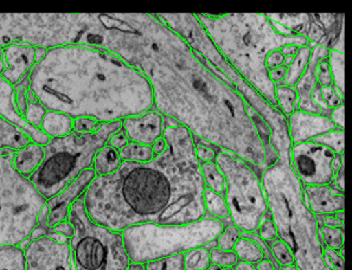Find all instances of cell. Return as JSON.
I'll return each instance as SVG.
<instances>
[{
    "instance_id": "1",
    "label": "cell",
    "mask_w": 352,
    "mask_h": 270,
    "mask_svg": "<svg viewBox=\"0 0 352 270\" xmlns=\"http://www.w3.org/2000/svg\"><path fill=\"white\" fill-rule=\"evenodd\" d=\"M78 45L112 52L144 74L155 111L193 137L255 170L266 168V145L253 111L157 13H86Z\"/></svg>"
},
{
    "instance_id": "2",
    "label": "cell",
    "mask_w": 352,
    "mask_h": 270,
    "mask_svg": "<svg viewBox=\"0 0 352 270\" xmlns=\"http://www.w3.org/2000/svg\"><path fill=\"white\" fill-rule=\"evenodd\" d=\"M168 147L152 161H122L109 176H96L81 201L88 217L122 232L138 224L183 225L206 217L204 181L193 135L165 117Z\"/></svg>"
},
{
    "instance_id": "3",
    "label": "cell",
    "mask_w": 352,
    "mask_h": 270,
    "mask_svg": "<svg viewBox=\"0 0 352 270\" xmlns=\"http://www.w3.org/2000/svg\"><path fill=\"white\" fill-rule=\"evenodd\" d=\"M29 89L47 111L100 124L122 122L155 108L146 76L96 47L49 49L29 74Z\"/></svg>"
},
{
    "instance_id": "4",
    "label": "cell",
    "mask_w": 352,
    "mask_h": 270,
    "mask_svg": "<svg viewBox=\"0 0 352 270\" xmlns=\"http://www.w3.org/2000/svg\"><path fill=\"white\" fill-rule=\"evenodd\" d=\"M198 22L228 63L275 109L276 86L270 80L267 58L287 45H311L304 36L275 30L263 13H195ZM314 47V45H311Z\"/></svg>"
},
{
    "instance_id": "5",
    "label": "cell",
    "mask_w": 352,
    "mask_h": 270,
    "mask_svg": "<svg viewBox=\"0 0 352 270\" xmlns=\"http://www.w3.org/2000/svg\"><path fill=\"white\" fill-rule=\"evenodd\" d=\"M260 178L279 240L291 250L294 266L299 270H333L325 260L318 218L307 206L291 155L263 168Z\"/></svg>"
},
{
    "instance_id": "6",
    "label": "cell",
    "mask_w": 352,
    "mask_h": 270,
    "mask_svg": "<svg viewBox=\"0 0 352 270\" xmlns=\"http://www.w3.org/2000/svg\"><path fill=\"white\" fill-rule=\"evenodd\" d=\"M160 21L188 42L193 52L206 62L215 65L221 73L226 75L234 89L242 96L248 107L266 124L271 137L270 146L274 150L278 158L291 155L292 142L288 133L287 117L279 109L272 107L266 100L250 86L245 78L228 63L221 52L216 49L208 37L195 13H157Z\"/></svg>"
},
{
    "instance_id": "7",
    "label": "cell",
    "mask_w": 352,
    "mask_h": 270,
    "mask_svg": "<svg viewBox=\"0 0 352 270\" xmlns=\"http://www.w3.org/2000/svg\"><path fill=\"white\" fill-rule=\"evenodd\" d=\"M122 122L103 124L96 133L72 132L68 135L52 137L44 147L43 161L29 177L36 191L49 201L63 192L83 172L93 168L95 155Z\"/></svg>"
},
{
    "instance_id": "8",
    "label": "cell",
    "mask_w": 352,
    "mask_h": 270,
    "mask_svg": "<svg viewBox=\"0 0 352 270\" xmlns=\"http://www.w3.org/2000/svg\"><path fill=\"white\" fill-rule=\"evenodd\" d=\"M224 229L219 219L204 218L183 225L138 224L121 232L129 261L139 265L188 253L216 240Z\"/></svg>"
},
{
    "instance_id": "9",
    "label": "cell",
    "mask_w": 352,
    "mask_h": 270,
    "mask_svg": "<svg viewBox=\"0 0 352 270\" xmlns=\"http://www.w3.org/2000/svg\"><path fill=\"white\" fill-rule=\"evenodd\" d=\"M12 157V152L0 153V247L30 240L47 202L14 168Z\"/></svg>"
},
{
    "instance_id": "10",
    "label": "cell",
    "mask_w": 352,
    "mask_h": 270,
    "mask_svg": "<svg viewBox=\"0 0 352 270\" xmlns=\"http://www.w3.org/2000/svg\"><path fill=\"white\" fill-rule=\"evenodd\" d=\"M68 222L73 227L69 240L74 270H127L131 261L121 232L94 223L81 198L74 203Z\"/></svg>"
},
{
    "instance_id": "11",
    "label": "cell",
    "mask_w": 352,
    "mask_h": 270,
    "mask_svg": "<svg viewBox=\"0 0 352 270\" xmlns=\"http://www.w3.org/2000/svg\"><path fill=\"white\" fill-rule=\"evenodd\" d=\"M216 164L226 178L223 196L232 224L242 232H256L270 214L260 173L245 160L219 150Z\"/></svg>"
},
{
    "instance_id": "12",
    "label": "cell",
    "mask_w": 352,
    "mask_h": 270,
    "mask_svg": "<svg viewBox=\"0 0 352 270\" xmlns=\"http://www.w3.org/2000/svg\"><path fill=\"white\" fill-rule=\"evenodd\" d=\"M345 161V155H336L314 142L292 145L291 165L302 186L333 184L336 172Z\"/></svg>"
},
{
    "instance_id": "13",
    "label": "cell",
    "mask_w": 352,
    "mask_h": 270,
    "mask_svg": "<svg viewBox=\"0 0 352 270\" xmlns=\"http://www.w3.org/2000/svg\"><path fill=\"white\" fill-rule=\"evenodd\" d=\"M24 248L26 270H74L69 243L52 237H34Z\"/></svg>"
},
{
    "instance_id": "14",
    "label": "cell",
    "mask_w": 352,
    "mask_h": 270,
    "mask_svg": "<svg viewBox=\"0 0 352 270\" xmlns=\"http://www.w3.org/2000/svg\"><path fill=\"white\" fill-rule=\"evenodd\" d=\"M95 177L96 173L94 170L89 168L69 185L63 192L47 201L43 210L39 214L38 229L34 232H39V236H43L47 235V230L56 227L57 224L65 222L68 219L69 212L74 203L82 197V194L85 193L88 185L91 184Z\"/></svg>"
},
{
    "instance_id": "15",
    "label": "cell",
    "mask_w": 352,
    "mask_h": 270,
    "mask_svg": "<svg viewBox=\"0 0 352 270\" xmlns=\"http://www.w3.org/2000/svg\"><path fill=\"white\" fill-rule=\"evenodd\" d=\"M122 128L125 129L131 142L153 146L164 135L165 116L152 108L142 115L132 116L122 121Z\"/></svg>"
},
{
    "instance_id": "16",
    "label": "cell",
    "mask_w": 352,
    "mask_h": 270,
    "mask_svg": "<svg viewBox=\"0 0 352 270\" xmlns=\"http://www.w3.org/2000/svg\"><path fill=\"white\" fill-rule=\"evenodd\" d=\"M288 133L292 145L312 142L322 134L337 128L331 119L324 115L296 111L287 117Z\"/></svg>"
},
{
    "instance_id": "17",
    "label": "cell",
    "mask_w": 352,
    "mask_h": 270,
    "mask_svg": "<svg viewBox=\"0 0 352 270\" xmlns=\"http://www.w3.org/2000/svg\"><path fill=\"white\" fill-rule=\"evenodd\" d=\"M329 50L320 45H314L312 47V55L309 60V65L306 68L305 73L301 76L300 80L296 82V94H298V109L300 112L309 113L314 115H322V108L314 102L312 94L314 88L317 86V69H318L320 60L329 57Z\"/></svg>"
},
{
    "instance_id": "18",
    "label": "cell",
    "mask_w": 352,
    "mask_h": 270,
    "mask_svg": "<svg viewBox=\"0 0 352 270\" xmlns=\"http://www.w3.org/2000/svg\"><path fill=\"white\" fill-rule=\"evenodd\" d=\"M37 49L26 44H10L4 47L5 70L0 78L12 86L29 76L36 65Z\"/></svg>"
},
{
    "instance_id": "19",
    "label": "cell",
    "mask_w": 352,
    "mask_h": 270,
    "mask_svg": "<svg viewBox=\"0 0 352 270\" xmlns=\"http://www.w3.org/2000/svg\"><path fill=\"white\" fill-rule=\"evenodd\" d=\"M304 196L309 210L317 217L333 216L345 210V192L336 189L333 185L304 186Z\"/></svg>"
},
{
    "instance_id": "20",
    "label": "cell",
    "mask_w": 352,
    "mask_h": 270,
    "mask_svg": "<svg viewBox=\"0 0 352 270\" xmlns=\"http://www.w3.org/2000/svg\"><path fill=\"white\" fill-rule=\"evenodd\" d=\"M12 155L14 168L21 175L29 178L43 161L44 147L30 142L26 146L12 152Z\"/></svg>"
},
{
    "instance_id": "21",
    "label": "cell",
    "mask_w": 352,
    "mask_h": 270,
    "mask_svg": "<svg viewBox=\"0 0 352 270\" xmlns=\"http://www.w3.org/2000/svg\"><path fill=\"white\" fill-rule=\"evenodd\" d=\"M0 117L18 129L25 127V119L18 111L14 96V86L0 78Z\"/></svg>"
},
{
    "instance_id": "22",
    "label": "cell",
    "mask_w": 352,
    "mask_h": 270,
    "mask_svg": "<svg viewBox=\"0 0 352 270\" xmlns=\"http://www.w3.org/2000/svg\"><path fill=\"white\" fill-rule=\"evenodd\" d=\"M30 144L21 129L0 117V153L1 152H14Z\"/></svg>"
},
{
    "instance_id": "23",
    "label": "cell",
    "mask_w": 352,
    "mask_h": 270,
    "mask_svg": "<svg viewBox=\"0 0 352 270\" xmlns=\"http://www.w3.org/2000/svg\"><path fill=\"white\" fill-rule=\"evenodd\" d=\"M73 121L70 116L58 112L47 111L44 115L41 128L52 137H60L73 132Z\"/></svg>"
},
{
    "instance_id": "24",
    "label": "cell",
    "mask_w": 352,
    "mask_h": 270,
    "mask_svg": "<svg viewBox=\"0 0 352 270\" xmlns=\"http://www.w3.org/2000/svg\"><path fill=\"white\" fill-rule=\"evenodd\" d=\"M121 163L122 160L119 150L106 145L98 152V155H95L91 168L94 170L96 176H109L119 170Z\"/></svg>"
},
{
    "instance_id": "25",
    "label": "cell",
    "mask_w": 352,
    "mask_h": 270,
    "mask_svg": "<svg viewBox=\"0 0 352 270\" xmlns=\"http://www.w3.org/2000/svg\"><path fill=\"white\" fill-rule=\"evenodd\" d=\"M312 47L311 45H306L299 49V52H296V56L293 58L291 65L287 67V73L286 78L283 82L284 85L294 87L296 82L300 80L301 76L305 73L306 68L309 65L311 55H312Z\"/></svg>"
},
{
    "instance_id": "26",
    "label": "cell",
    "mask_w": 352,
    "mask_h": 270,
    "mask_svg": "<svg viewBox=\"0 0 352 270\" xmlns=\"http://www.w3.org/2000/svg\"><path fill=\"white\" fill-rule=\"evenodd\" d=\"M203 202L206 206V217L219 219L222 222L226 219H230V212L223 194L214 192L206 188L203 192Z\"/></svg>"
},
{
    "instance_id": "27",
    "label": "cell",
    "mask_w": 352,
    "mask_h": 270,
    "mask_svg": "<svg viewBox=\"0 0 352 270\" xmlns=\"http://www.w3.org/2000/svg\"><path fill=\"white\" fill-rule=\"evenodd\" d=\"M0 270H26L22 245L0 247Z\"/></svg>"
},
{
    "instance_id": "28",
    "label": "cell",
    "mask_w": 352,
    "mask_h": 270,
    "mask_svg": "<svg viewBox=\"0 0 352 270\" xmlns=\"http://www.w3.org/2000/svg\"><path fill=\"white\" fill-rule=\"evenodd\" d=\"M120 158L122 161L129 163L144 164L152 161L157 157L153 150V147L137 144V142H129L127 146L119 150Z\"/></svg>"
},
{
    "instance_id": "29",
    "label": "cell",
    "mask_w": 352,
    "mask_h": 270,
    "mask_svg": "<svg viewBox=\"0 0 352 270\" xmlns=\"http://www.w3.org/2000/svg\"><path fill=\"white\" fill-rule=\"evenodd\" d=\"M201 173L206 189L223 194L226 178L216 161L201 164Z\"/></svg>"
},
{
    "instance_id": "30",
    "label": "cell",
    "mask_w": 352,
    "mask_h": 270,
    "mask_svg": "<svg viewBox=\"0 0 352 270\" xmlns=\"http://www.w3.org/2000/svg\"><path fill=\"white\" fill-rule=\"evenodd\" d=\"M234 251L236 253L237 258L240 261L248 262L255 266L258 265V262L266 258V255L258 243L243 236L241 237L240 240L237 242Z\"/></svg>"
},
{
    "instance_id": "31",
    "label": "cell",
    "mask_w": 352,
    "mask_h": 270,
    "mask_svg": "<svg viewBox=\"0 0 352 270\" xmlns=\"http://www.w3.org/2000/svg\"><path fill=\"white\" fill-rule=\"evenodd\" d=\"M276 101L280 112L286 117L292 115L298 109V94L296 88L284 83L276 85Z\"/></svg>"
},
{
    "instance_id": "32",
    "label": "cell",
    "mask_w": 352,
    "mask_h": 270,
    "mask_svg": "<svg viewBox=\"0 0 352 270\" xmlns=\"http://www.w3.org/2000/svg\"><path fill=\"white\" fill-rule=\"evenodd\" d=\"M329 65H330L331 76L336 89L344 96L345 93V54L331 50L329 52Z\"/></svg>"
},
{
    "instance_id": "33",
    "label": "cell",
    "mask_w": 352,
    "mask_h": 270,
    "mask_svg": "<svg viewBox=\"0 0 352 270\" xmlns=\"http://www.w3.org/2000/svg\"><path fill=\"white\" fill-rule=\"evenodd\" d=\"M312 142L327 147L336 155H344L345 152V129L336 128L320 137H316Z\"/></svg>"
},
{
    "instance_id": "34",
    "label": "cell",
    "mask_w": 352,
    "mask_h": 270,
    "mask_svg": "<svg viewBox=\"0 0 352 270\" xmlns=\"http://www.w3.org/2000/svg\"><path fill=\"white\" fill-rule=\"evenodd\" d=\"M210 265L209 251L199 247L184 254L185 270H206Z\"/></svg>"
},
{
    "instance_id": "35",
    "label": "cell",
    "mask_w": 352,
    "mask_h": 270,
    "mask_svg": "<svg viewBox=\"0 0 352 270\" xmlns=\"http://www.w3.org/2000/svg\"><path fill=\"white\" fill-rule=\"evenodd\" d=\"M320 235H322L324 248L344 250V245H345L344 227H329L320 225Z\"/></svg>"
},
{
    "instance_id": "36",
    "label": "cell",
    "mask_w": 352,
    "mask_h": 270,
    "mask_svg": "<svg viewBox=\"0 0 352 270\" xmlns=\"http://www.w3.org/2000/svg\"><path fill=\"white\" fill-rule=\"evenodd\" d=\"M242 237V232L235 225H228L224 227L222 232L219 234L217 240V247L226 251H232L236 247L237 242Z\"/></svg>"
},
{
    "instance_id": "37",
    "label": "cell",
    "mask_w": 352,
    "mask_h": 270,
    "mask_svg": "<svg viewBox=\"0 0 352 270\" xmlns=\"http://www.w3.org/2000/svg\"><path fill=\"white\" fill-rule=\"evenodd\" d=\"M267 245L270 247V250H271L275 262L281 268L294 265V258H293L292 253H291V250L288 249L287 245H285L283 240H275L273 242L267 243Z\"/></svg>"
},
{
    "instance_id": "38",
    "label": "cell",
    "mask_w": 352,
    "mask_h": 270,
    "mask_svg": "<svg viewBox=\"0 0 352 270\" xmlns=\"http://www.w3.org/2000/svg\"><path fill=\"white\" fill-rule=\"evenodd\" d=\"M146 270H185L184 254L162 258L145 265Z\"/></svg>"
},
{
    "instance_id": "39",
    "label": "cell",
    "mask_w": 352,
    "mask_h": 270,
    "mask_svg": "<svg viewBox=\"0 0 352 270\" xmlns=\"http://www.w3.org/2000/svg\"><path fill=\"white\" fill-rule=\"evenodd\" d=\"M193 142H195V155H196L198 163L204 164L215 161L217 147L196 137H193Z\"/></svg>"
},
{
    "instance_id": "40",
    "label": "cell",
    "mask_w": 352,
    "mask_h": 270,
    "mask_svg": "<svg viewBox=\"0 0 352 270\" xmlns=\"http://www.w3.org/2000/svg\"><path fill=\"white\" fill-rule=\"evenodd\" d=\"M209 255H210V263L219 265V266L224 267V268L235 267L237 262L240 261L234 250L232 251H226V250L219 249V247L210 250Z\"/></svg>"
},
{
    "instance_id": "41",
    "label": "cell",
    "mask_w": 352,
    "mask_h": 270,
    "mask_svg": "<svg viewBox=\"0 0 352 270\" xmlns=\"http://www.w3.org/2000/svg\"><path fill=\"white\" fill-rule=\"evenodd\" d=\"M47 112V109H45L41 103L37 102L32 96H30L24 119H25L28 124L36 126V127H41L44 115H45V113Z\"/></svg>"
},
{
    "instance_id": "42",
    "label": "cell",
    "mask_w": 352,
    "mask_h": 270,
    "mask_svg": "<svg viewBox=\"0 0 352 270\" xmlns=\"http://www.w3.org/2000/svg\"><path fill=\"white\" fill-rule=\"evenodd\" d=\"M320 91H322V102L331 111L344 106V96H342L340 91L336 89L335 86L320 87Z\"/></svg>"
},
{
    "instance_id": "43",
    "label": "cell",
    "mask_w": 352,
    "mask_h": 270,
    "mask_svg": "<svg viewBox=\"0 0 352 270\" xmlns=\"http://www.w3.org/2000/svg\"><path fill=\"white\" fill-rule=\"evenodd\" d=\"M21 131H22L23 133L25 134L26 137L30 140V142L39 145V146L45 147L49 144V142H50V137L41 127H36V126H32V124H26L25 127H23Z\"/></svg>"
},
{
    "instance_id": "44",
    "label": "cell",
    "mask_w": 352,
    "mask_h": 270,
    "mask_svg": "<svg viewBox=\"0 0 352 270\" xmlns=\"http://www.w3.org/2000/svg\"><path fill=\"white\" fill-rule=\"evenodd\" d=\"M256 234L266 243H270V242H273L275 240H279V235H278V232H276V227H275L271 214H268L266 218L262 221Z\"/></svg>"
},
{
    "instance_id": "45",
    "label": "cell",
    "mask_w": 352,
    "mask_h": 270,
    "mask_svg": "<svg viewBox=\"0 0 352 270\" xmlns=\"http://www.w3.org/2000/svg\"><path fill=\"white\" fill-rule=\"evenodd\" d=\"M103 124H100L99 121L93 120V119H87V117H80V119H74L73 132L76 133L91 134L96 133Z\"/></svg>"
},
{
    "instance_id": "46",
    "label": "cell",
    "mask_w": 352,
    "mask_h": 270,
    "mask_svg": "<svg viewBox=\"0 0 352 270\" xmlns=\"http://www.w3.org/2000/svg\"><path fill=\"white\" fill-rule=\"evenodd\" d=\"M325 260L330 268L333 270H345V258L344 250H335V249H325Z\"/></svg>"
},
{
    "instance_id": "47",
    "label": "cell",
    "mask_w": 352,
    "mask_h": 270,
    "mask_svg": "<svg viewBox=\"0 0 352 270\" xmlns=\"http://www.w3.org/2000/svg\"><path fill=\"white\" fill-rule=\"evenodd\" d=\"M317 83L320 87L333 86V81H332V76H331L330 65H329L327 58L320 60V63H319L318 69H317Z\"/></svg>"
},
{
    "instance_id": "48",
    "label": "cell",
    "mask_w": 352,
    "mask_h": 270,
    "mask_svg": "<svg viewBox=\"0 0 352 270\" xmlns=\"http://www.w3.org/2000/svg\"><path fill=\"white\" fill-rule=\"evenodd\" d=\"M131 140H129V135L125 132V129L121 127L120 129H118L116 132L109 137L108 139L107 145L113 147V148H116V150H120L124 148V147L127 146L129 145Z\"/></svg>"
},
{
    "instance_id": "49",
    "label": "cell",
    "mask_w": 352,
    "mask_h": 270,
    "mask_svg": "<svg viewBox=\"0 0 352 270\" xmlns=\"http://www.w3.org/2000/svg\"><path fill=\"white\" fill-rule=\"evenodd\" d=\"M280 67H286V57L284 56L281 50H278V52H272L267 58V68L268 70H272Z\"/></svg>"
},
{
    "instance_id": "50",
    "label": "cell",
    "mask_w": 352,
    "mask_h": 270,
    "mask_svg": "<svg viewBox=\"0 0 352 270\" xmlns=\"http://www.w3.org/2000/svg\"><path fill=\"white\" fill-rule=\"evenodd\" d=\"M330 119L337 126V128L345 129V106L332 109Z\"/></svg>"
},
{
    "instance_id": "51",
    "label": "cell",
    "mask_w": 352,
    "mask_h": 270,
    "mask_svg": "<svg viewBox=\"0 0 352 270\" xmlns=\"http://www.w3.org/2000/svg\"><path fill=\"white\" fill-rule=\"evenodd\" d=\"M286 73H287V67H280V68L270 70L268 76H270V80L276 86V85H280V83L285 81Z\"/></svg>"
},
{
    "instance_id": "52",
    "label": "cell",
    "mask_w": 352,
    "mask_h": 270,
    "mask_svg": "<svg viewBox=\"0 0 352 270\" xmlns=\"http://www.w3.org/2000/svg\"><path fill=\"white\" fill-rule=\"evenodd\" d=\"M345 164H343L342 166H340V170L336 172L335 181H333V186H335L336 189L340 190L342 192H344V190H345Z\"/></svg>"
},
{
    "instance_id": "53",
    "label": "cell",
    "mask_w": 352,
    "mask_h": 270,
    "mask_svg": "<svg viewBox=\"0 0 352 270\" xmlns=\"http://www.w3.org/2000/svg\"><path fill=\"white\" fill-rule=\"evenodd\" d=\"M153 150H155V155H160V153H163L164 150H166V147H168V142H166V139L163 137L158 139L157 142L153 144Z\"/></svg>"
},
{
    "instance_id": "54",
    "label": "cell",
    "mask_w": 352,
    "mask_h": 270,
    "mask_svg": "<svg viewBox=\"0 0 352 270\" xmlns=\"http://www.w3.org/2000/svg\"><path fill=\"white\" fill-rule=\"evenodd\" d=\"M256 270H278L275 268L274 265L272 263L271 260L265 258L262 261L258 262L256 265Z\"/></svg>"
},
{
    "instance_id": "55",
    "label": "cell",
    "mask_w": 352,
    "mask_h": 270,
    "mask_svg": "<svg viewBox=\"0 0 352 270\" xmlns=\"http://www.w3.org/2000/svg\"><path fill=\"white\" fill-rule=\"evenodd\" d=\"M234 270H256V266L248 262L239 261L236 266L234 267Z\"/></svg>"
},
{
    "instance_id": "56",
    "label": "cell",
    "mask_w": 352,
    "mask_h": 270,
    "mask_svg": "<svg viewBox=\"0 0 352 270\" xmlns=\"http://www.w3.org/2000/svg\"><path fill=\"white\" fill-rule=\"evenodd\" d=\"M5 60H4V47H0V76L4 73Z\"/></svg>"
},
{
    "instance_id": "57",
    "label": "cell",
    "mask_w": 352,
    "mask_h": 270,
    "mask_svg": "<svg viewBox=\"0 0 352 270\" xmlns=\"http://www.w3.org/2000/svg\"><path fill=\"white\" fill-rule=\"evenodd\" d=\"M127 270H146V268H145V265H139V263H132L131 262Z\"/></svg>"
},
{
    "instance_id": "58",
    "label": "cell",
    "mask_w": 352,
    "mask_h": 270,
    "mask_svg": "<svg viewBox=\"0 0 352 270\" xmlns=\"http://www.w3.org/2000/svg\"><path fill=\"white\" fill-rule=\"evenodd\" d=\"M226 268L222 266H219V265H214V263H210L209 267H208V269L206 270H224Z\"/></svg>"
},
{
    "instance_id": "59",
    "label": "cell",
    "mask_w": 352,
    "mask_h": 270,
    "mask_svg": "<svg viewBox=\"0 0 352 270\" xmlns=\"http://www.w3.org/2000/svg\"><path fill=\"white\" fill-rule=\"evenodd\" d=\"M283 270H299L298 268H296L294 265H292V266H287L285 267V268H283Z\"/></svg>"
},
{
    "instance_id": "60",
    "label": "cell",
    "mask_w": 352,
    "mask_h": 270,
    "mask_svg": "<svg viewBox=\"0 0 352 270\" xmlns=\"http://www.w3.org/2000/svg\"><path fill=\"white\" fill-rule=\"evenodd\" d=\"M224 270H234V267H228V268H226Z\"/></svg>"
}]
</instances>
